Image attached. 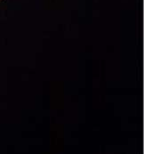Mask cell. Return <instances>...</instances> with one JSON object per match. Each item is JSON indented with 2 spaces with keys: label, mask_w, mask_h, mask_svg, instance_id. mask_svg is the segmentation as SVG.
<instances>
[]
</instances>
